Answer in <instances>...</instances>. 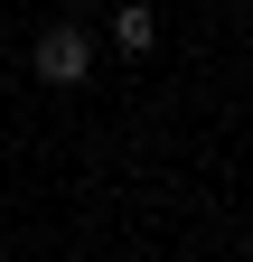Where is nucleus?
I'll list each match as a JSON object with an SVG mask.
<instances>
[{
	"instance_id": "obj_1",
	"label": "nucleus",
	"mask_w": 253,
	"mask_h": 262,
	"mask_svg": "<svg viewBox=\"0 0 253 262\" xmlns=\"http://www.w3.org/2000/svg\"><path fill=\"white\" fill-rule=\"evenodd\" d=\"M28 75H38V84H85L94 75V38H85V28H47V38L28 47Z\"/></svg>"
},
{
	"instance_id": "obj_2",
	"label": "nucleus",
	"mask_w": 253,
	"mask_h": 262,
	"mask_svg": "<svg viewBox=\"0 0 253 262\" xmlns=\"http://www.w3.org/2000/svg\"><path fill=\"white\" fill-rule=\"evenodd\" d=\"M113 38H122V47H132V56H141L150 38H160V19H150V10H113Z\"/></svg>"
}]
</instances>
